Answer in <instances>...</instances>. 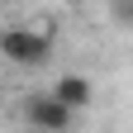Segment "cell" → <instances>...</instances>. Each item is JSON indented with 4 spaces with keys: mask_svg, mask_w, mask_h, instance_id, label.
<instances>
[{
    "mask_svg": "<svg viewBox=\"0 0 133 133\" xmlns=\"http://www.w3.org/2000/svg\"><path fill=\"white\" fill-rule=\"evenodd\" d=\"M109 14H114L119 24H128V29H133V0H109Z\"/></svg>",
    "mask_w": 133,
    "mask_h": 133,
    "instance_id": "277c9868",
    "label": "cell"
},
{
    "mask_svg": "<svg viewBox=\"0 0 133 133\" xmlns=\"http://www.w3.org/2000/svg\"><path fill=\"white\" fill-rule=\"evenodd\" d=\"M0 57L33 71V66H43L48 57H52V33L29 29V24H5L0 29Z\"/></svg>",
    "mask_w": 133,
    "mask_h": 133,
    "instance_id": "6da1fadb",
    "label": "cell"
},
{
    "mask_svg": "<svg viewBox=\"0 0 133 133\" xmlns=\"http://www.w3.org/2000/svg\"><path fill=\"white\" fill-rule=\"evenodd\" d=\"M24 124H29L33 133H71L76 114L66 109L52 90H38V95H29V100H24Z\"/></svg>",
    "mask_w": 133,
    "mask_h": 133,
    "instance_id": "7a4b0ae2",
    "label": "cell"
},
{
    "mask_svg": "<svg viewBox=\"0 0 133 133\" xmlns=\"http://www.w3.org/2000/svg\"><path fill=\"white\" fill-rule=\"evenodd\" d=\"M52 95H57L71 114H81V109H90L95 86H90V76H81V71H62V76L52 81Z\"/></svg>",
    "mask_w": 133,
    "mask_h": 133,
    "instance_id": "3957f363",
    "label": "cell"
}]
</instances>
